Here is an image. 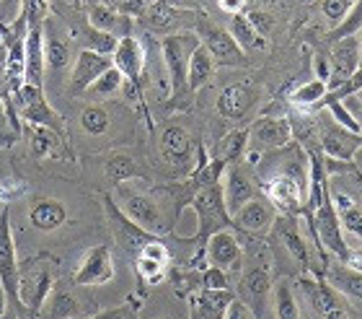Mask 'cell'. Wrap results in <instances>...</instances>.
<instances>
[{"label":"cell","instance_id":"40","mask_svg":"<svg viewBox=\"0 0 362 319\" xmlns=\"http://www.w3.org/2000/svg\"><path fill=\"white\" fill-rule=\"evenodd\" d=\"M81 125H83L88 135H104L106 130H109V112L98 104L86 106L83 112H81Z\"/></svg>","mask_w":362,"mask_h":319},{"label":"cell","instance_id":"27","mask_svg":"<svg viewBox=\"0 0 362 319\" xmlns=\"http://www.w3.org/2000/svg\"><path fill=\"white\" fill-rule=\"evenodd\" d=\"M254 104V91L249 84H230L218 96V114L223 120H243Z\"/></svg>","mask_w":362,"mask_h":319},{"label":"cell","instance_id":"42","mask_svg":"<svg viewBox=\"0 0 362 319\" xmlns=\"http://www.w3.org/2000/svg\"><path fill=\"white\" fill-rule=\"evenodd\" d=\"M360 29H362V0H355V6H352V11L347 13V18H344L339 26H334L329 37H332V42H339V39L355 37Z\"/></svg>","mask_w":362,"mask_h":319},{"label":"cell","instance_id":"20","mask_svg":"<svg viewBox=\"0 0 362 319\" xmlns=\"http://www.w3.org/2000/svg\"><path fill=\"white\" fill-rule=\"evenodd\" d=\"M230 218H233L235 228H241V231H246V234L262 236L272 228V223H274V218H277V213H274V206H272L269 200L254 198L243 208H238Z\"/></svg>","mask_w":362,"mask_h":319},{"label":"cell","instance_id":"58","mask_svg":"<svg viewBox=\"0 0 362 319\" xmlns=\"http://www.w3.org/2000/svg\"><path fill=\"white\" fill-rule=\"evenodd\" d=\"M360 68H362V42H360Z\"/></svg>","mask_w":362,"mask_h":319},{"label":"cell","instance_id":"7","mask_svg":"<svg viewBox=\"0 0 362 319\" xmlns=\"http://www.w3.org/2000/svg\"><path fill=\"white\" fill-rule=\"evenodd\" d=\"M16 114L26 120L29 125H37V128H49L52 133H57L60 138L68 140V128H65V120L62 114H57L52 109V104L47 101L45 89L42 86H29L23 84L13 96Z\"/></svg>","mask_w":362,"mask_h":319},{"label":"cell","instance_id":"38","mask_svg":"<svg viewBox=\"0 0 362 319\" xmlns=\"http://www.w3.org/2000/svg\"><path fill=\"white\" fill-rule=\"evenodd\" d=\"M135 273L140 278V283H145V286H158L166 278L168 265L160 262V259L148 257V254H135Z\"/></svg>","mask_w":362,"mask_h":319},{"label":"cell","instance_id":"49","mask_svg":"<svg viewBox=\"0 0 362 319\" xmlns=\"http://www.w3.org/2000/svg\"><path fill=\"white\" fill-rule=\"evenodd\" d=\"M220 319H254V314L249 312V306L243 304L241 298H233Z\"/></svg>","mask_w":362,"mask_h":319},{"label":"cell","instance_id":"9","mask_svg":"<svg viewBox=\"0 0 362 319\" xmlns=\"http://www.w3.org/2000/svg\"><path fill=\"white\" fill-rule=\"evenodd\" d=\"M114 68L124 76V91L132 101L145 106L143 101V68H145V50L140 45V39L127 34L117 42L112 52Z\"/></svg>","mask_w":362,"mask_h":319},{"label":"cell","instance_id":"26","mask_svg":"<svg viewBox=\"0 0 362 319\" xmlns=\"http://www.w3.org/2000/svg\"><path fill=\"white\" fill-rule=\"evenodd\" d=\"M65 220H68V208L57 198H39L29 208V223L42 234L57 231L60 226H65Z\"/></svg>","mask_w":362,"mask_h":319},{"label":"cell","instance_id":"33","mask_svg":"<svg viewBox=\"0 0 362 319\" xmlns=\"http://www.w3.org/2000/svg\"><path fill=\"white\" fill-rule=\"evenodd\" d=\"M70 39L54 34L49 21L45 23V60L49 70H62L70 65Z\"/></svg>","mask_w":362,"mask_h":319},{"label":"cell","instance_id":"23","mask_svg":"<svg viewBox=\"0 0 362 319\" xmlns=\"http://www.w3.org/2000/svg\"><path fill=\"white\" fill-rule=\"evenodd\" d=\"M249 138H254L262 148L279 151V148H287L293 143V128L285 117H262L249 130Z\"/></svg>","mask_w":362,"mask_h":319},{"label":"cell","instance_id":"39","mask_svg":"<svg viewBox=\"0 0 362 319\" xmlns=\"http://www.w3.org/2000/svg\"><path fill=\"white\" fill-rule=\"evenodd\" d=\"M326 91H329L326 81L316 78V81H308V84L298 86V89L290 94V104H295V106H316L318 101L326 96Z\"/></svg>","mask_w":362,"mask_h":319},{"label":"cell","instance_id":"6","mask_svg":"<svg viewBox=\"0 0 362 319\" xmlns=\"http://www.w3.org/2000/svg\"><path fill=\"white\" fill-rule=\"evenodd\" d=\"M272 296V275H269V252L264 247H259V252L254 254L251 265L246 267L241 283H238V296L243 304L249 306V312L254 314V319L264 317V309L269 306Z\"/></svg>","mask_w":362,"mask_h":319},{"label":"cell","instance_id":"41","mask_svg":"<svg viewBox=\"0 0 362 319\" xmlns=\"http://www.w3.org/2000/svg\"><path fill=\"white\" fill-rule=\"evenodd\" d=\"M326 106V112L332 114V120L337 122V125H341L344 130H349V133H355V135H362V122L360 117H355V114L349 112V106L344 104V101H329Z\"/></svg>","mask_w":362,"mask_h":319},{"label":"cell","instance_id":"36","mask_svg":"<svg viewBox=\"0 0 362 319\" xmlns=\"http://www.w3.org/2000/svg\"><path fill=\"white\" fill-rule=\"evenodd\" d=\"M246 145H249V130H233V133H228V135L220 138L218 159L226 161L228 167H230V164H238L241 156L246 153Z\"/></svg>","mask_w":362,"mask_h":319},{"label":"cell","instance_id":"48","mask_svg":"<svg viewBox=\"0 0 362 319\" xmlns=\"http://www.w3.org/2000/svg\"><path fill=\"white\" fill-rule=\"evenodd\" d=\"M199 289H228V273L215 265H207L199 275Z\"/></svg>","mask_w":362,"mask_h":319},{"label":"cell","instance_id":"19","mask_svg":"<svg viewBox=\"0 0 362 319\" xmlns=\"http://www.w3.org/2000/svg\"><path fill=\"white\" fill-rule=\"evenodd\" d=\"M360 70V39L355 37H347V39H339V42H334V50H332V70H329V78L332 81H326L329 89H337L341 81H347L352 78Z\"/></svg>","mask_w":362,"mask_h":319},{"label":"cell","instance_id":"5","mask_svg":"<svg viewBox=\"0 0 362 319\" xmlns=\"http://www.w3.org/2000/svg\"><path fill=\"white\" fill-rule=\"evenodd\" d=\"M117 198L119 203L117 206L122 208V213L127 216L135 226H140L143 231L153 236H163L171 231V226L163 218V211H160V203L148 192H140L135 187H129L127 182L117 184Z\"/></svg>","mask_w":362,"mask_h":319},{"label":"cell","instance_id":"56","mask_svg":"<svg viewBox=\"0 0 362 319\" xmlns=\"http://www.w3.org/2000/svg\"><path fill=\"white\" fill-rule=\"evenodd\" d=\"M145 3H168V6H179L181 0H145Z\"/></svg>","mask_w":362,"mask_h":319},{"label":"cell","instance_id":"18","mask_svg":"<svg viewBox=\"0 0 362 319\" xmlns=\"http://www.w3.org/2000/svg\"><path fill=\"white\" fill-rule=\"evenodd\" d=\"M321 148L324 156L332 161H349L355 159L357 151L362 148V135H355L344 130L341 125H337L334 120H329L321 130Z\"/></svg>","mask_w":362,"mask_h":319},{"label":"cell","instance_id":"1","mask_svg":"<svg viewBox=\"0 0 362 319\" xmlns=\"http://www.w3.org/2000/svg\"><path fill=\"white\" fill-rule=\"evenodd\" d=\"M60 262L52 254H34L18 262V301L29 314H37L54 291Z\"/></svg>","mask_w":362,"mask_h":319},{"label":"cell","instance_id":"16","mask_svg":"<svg viewBox=\"0 0 362 319\" xmlns=\"http://www.w3.org/2000/svg\"><path fill=\"white\" fill-rule=\"evenodd\" d=\"M114 60L112 55H101L96 50H81L73 62V73H70V96H81L83 91H88L93 81L98 76H104L106 70L112 68Z\"/></svg>","mask_w":362,"mask_h":319},{"label":"cell","instance_id":"51","mask_svg":"<svg viewBox=\"0 0 362 319\" xmlns=\"http://www.w3.org/2000/svg\"><path fill=\"white\" fill-rule=\"evenodd\" d=\"M347 172H349V177L355 179V187H357L355 192H347V195H352V198H355L357 203H360V206H362V172H360V169H357V167H349Z\"/></svg>","mask_w":362,"mask_h":319},{"label":"cell","instance_id":"35","mask_svg":"<svg viewBox=\"0 0 362 319\" xmlns=\"http://www.w3.org/2000/svg\"><path fill=\"white\" fill-rule=\"evenodd\" d=\"M272 306L277 319H300V306L290 281H279L277 286H272Z\"/></svg>","mask_w":362,"mask_h":319},{"label":"cell","instance_id":"52","mask_svg":"<svg viewBox=\"0 0 362 319\" xmlns=\"http://www.w3.org/2000/svg\"><path fill=\"white\" fill-rule=\"evenodd\" d=\"M0 135L13 138V128H11V122H8V114H6V106H3V101H0Z\"/></svg>","mask_w":362,"mask_h":319},{"label":"cell","instance_id":"32","mask_svg":"<svg viewBox=\"0 0 362 319\" xmlns=\"http://www.w3.org/2000/svg\"><path fill=\"white\" fill-rule=\"evenodd\" d=\"M332 200H334V208H337V216H339L341 228H344L347 234L362 239V206L360 203H357L352 195H347V192H341V190L334 192Z\"/></svg>","mask_w":362,"mask_h":319},{"label":"cell","instance_id":"4","mask_svg":"<svg viewBox=\"0 0 362 319\" xmlns=\"http://www.w3.org/2000/svg\"><path fill=\"white\" fill-rule=\"evenodd\" d=\"M308 218H310V223H313L316 247H318V252H321L324 262H329V252H332L339 262H344L349 254V247H347V242H344V228H341L337 208H334V203H332V192L326 190L321 203L308 211Z\"/></svg>","mask_w":362,"mask_h":319},{"label":"cell","instance_id":"44","mask_svg":"<svg viewBox=\"0 0 362 319\" xmlns=\"http://www.w3.org/2000/svg\"><path fill=\"white\" fill-rule=\"evenodd\" d=\"M21 13L26 16L29 26H45L49 18V0H23Z\"/></svg>","mask_w":362,"mask_h":319},{"label":"cell","instance_id":"14","mask_svg":"<svg viewBox=\"0 0 362 319\" xmlns=\"http://www.w3.org/2000/svg\"><path fill=\"white\" fill-rule=\"evenodd\" d=\"M140 21L151 31H158V34L168 37V34H179V29L187 31V26L197 23V13L187 11V8L168 6V3H148Z\"/></svg>","mask_w":362,"mask_h":319},{"label":"cell","instance_id":"54","mask_svg":"<svg viewBox=\"0 0 362 319\" xmlns=\"http://www.w3.org/2000/svg\"><path fill=\"white\" fill-rule=\"evenodd\" d=\"M324 319H349V317H347V312H344V306L337 304L334 309H329V312L324 314Z\"/></svg>","mask_w":362,"mask_h":319},{"label":"cell","instance_id":"17","mask_svg":"<svg viewBox=\"0 0 362 319\" xmlns=\"http://www.w3.org/2000/svg\"><path fill=\"white\" fill-rule=\"evenodd\" d=\"M223 198H226V208L230 216H233L238 208L246 206L249 200L259 198V190H257V184H254V179H251L249 172L243 167H238V164L226 167V174H223Z\"/></svg>","mask_w":362,"mask_h":319},{"label":"cell","instance_id":"13","mask_svg":"<svg viewBox=\"0 0 362 319\" xmlns=\"http://www.w3.org/2000/svg\"><path fill=\"white\" fill-rule=\"evenodd\" d=\"M114 278V254L109 244H96L86 252L76 267L73 283L86 289V286H104Z\"/></svg>","mask_w":362,"mask_h":319},{"label":"cell","instance_id":"8","mask_svg":"<svg viewBox=\"0 0 362 319\" xmlns=\"http://www.w3.org/2000/svg\"><path fill=\"white\" fill-rule=\"evenodd\" d=\"M0 286L6 291L8 306L16 319L26 312L18 301V254H16L13 231H11V211H0Z\"/></svg>","mask_w":362,"mask_h":319},{"label":"cell","instance_id":"31","mask_svg":"<svg viewBox=\"0 0 362 319\" xmlns=\"http://www.w3.org/2000/svg\"><path fill=\"white\" fill-rule=\"evenodd\" d=\"M212 76H215V60H212V55L207 52V47L199 42L197 50L192 52L189 57V73H187V84H189V91L197 94L199 89L210 84Z\"/></svg>","mask_w":362,"mask_h":319},{"label":"cell","instance_id":"11","mask_svg":"<svg viewBox=\"0 0 362 319\" xmlns=\"http://www.w3.org/2000/svg\"><path fill=\"white\" fill-rule=\"evenodd\" d=\"M194 34L207 47V52L212 55L215 65H226V68H241V65H246V57H243L246 52L235 45V39L228 34V29H220V26L204 21V18H197Z\"/></svg>","mask_w":362,"mask_h":319},{"label":"cell","instance_id":"24","mask_svg":"<svg viewBox=\"0 0 362 319\" xmlns=\"http://www.w3.org/2000/svg\"><path fill=\"white\" fill-rule=\"evenodd\" d=\"M45 26H29V31H26V73H23V84L45 89Z\"/></svg>","mask_w":362,"mask_h":319},{"label":"cell","instance_id":"37","mask_svg":"<svg viewBox=\"0 0 362 319\" xmlns=\"http://www.w3.org/2000/svg\"><path fill=\"white\" fill-rule=\"evenodd\" d=\"M106 177H109L114 184H124V182H129V179L143 177V172L137 169V164L129 159V156H124V153H114L112 159L106 161Z\"/></svg>","mask_w":362,"mask_h":319},{"label":"cell","instance_id":"15","mask_svg":"<svg viewBox=\"0 0 362 319\" xmlns=\"http://www.w3.org/2000/svg\"><path fill=\"white\" fill-rule=\"evenodd\" d=\"M204 257L207 262L226 273H233V270H241L243 267V250L238 236L230 231V228H223V231H215V234L207 239L204 244Z\"/></svg>","mask_w":362,"mask_h":319},{"label":"cell","instance_id":"34","mask_svg":"<svg viewBox=\"0 0 362 319\" xmlns=\"http://www.w3.org/2000/svg\"><path fill=\"white\" fill-rule=\"evenodd\" d=\"M228 34L235 39V45L241 47L243 52H246V50H254V47H264V37H262V31L257 29L254 18L246 16V13H238V16L230 18Z\"/></svg>","mask_w":362,"mask_h":319},{"label":"cell","instance_id":"22","mask_svg":"<svg viewBox=\"0 0 362 319\" xmlns=\"http://www.w3.org/2000/svg\"><path fill=\"white\" fill-rule=\"evenodd\" d=\"M235 298L233 291L228 289H199L189 293V319H218L228 309V304Z\"/></svg>","mask_w":362,"mask_h":319},{"label":"cell","instance_id":"12","mask_svg":"<svg viewBox=\"0 0 362 319\" xmlns=\"http://www.w3.org/2000/svg\"><path fill=\"white\" fill-rule=\"evenodd\" d=\"M104 211H106L109 228H112V234H114V239H117V244H119L127 254H132V257H135L137 252L143 250L151 239H156L153 234H148V231H143L140 226H135V223H132V220L122 213V208L114 203L112 195H104ZM158 239H160V236H158Z\"/></svg>","mask_w":362,"mask_h":319},{"label":"cell","instance_id":"47","mask_svg":"<svg viewBox=\"0 0 362 319\" xmlns=\"http://www.w3.org/2000/svg\"><path fill=\"white\" fill-rule=\"evenodd\" d=\"M352 6H355V0H324V3H321V11H324V16L334 26H339V23L347 18L349 11H352Z\"/></svg>","mask_w":362,"mask_h":319},{"label":"cell","instance_id":"43","mask_svg":"<svg viewBox=\"0 0 362 319\" xmlns=\"http://www.w3.org/2000/svg\"><path fill=\"white\" fill-rule=\"evenodd\" d=\"M122 86H124V76H122L119 70L112 65L104 76H98L96 81H93V86H90L88 91H93L96 96H112V94L119 91Z\"/></svg>","mask_w":362,"mask_h":319},{"label":"cell","instance_id":"55","mask_svg":"<svg viewBox=\"0 0 362 319\" xmlns=\"http://www.w3.org/2000/svg\"><path fill=\"white\" fill-rule=\"evenodd\" d=\"M8 314V296L6 291H3V286H0V319H6Z\"/></svg>","mask_w":362,"mask_h":319},{"label":"cell","instance_id":"2","mask_svg":"<svg viewBox=\"0 0 362 319\" xmlns=\"http://www.w3.org/2000/svg\"><path fill=\"white\" fill-rule=\"evenodd\" d=\"M199 45V37L192 31H179V34H168L160 42V52H163V65H166L168 73V89H171V101L181 104V101L192 96L187 84V73H189V57Z\"/></svg>","mask_w":362,"mask_h":319},{"label":"cell","instance_id":"57","mask_svg":"<svg viewBox=\"0 0 362 319\" xmlns=\"http://www.w3.org/2000/svg\"><path fill=\"white\" fill-rule=\"evenodd\" d=\"M13 143V138H3L0 135V148H6V145H11Z\"/></svg>","mask_w":362,"mask_h":319},{"label":"cell","instance_id":"28","mask_svg":"<svg viewBox=\"0 0 362 319\" xmlns=\"http://www.w3.org/2000/svg\"><path fill=\"white\" fill-rule=\"evenodd\" d=\"M29 148H31V156L39 161L45 159H70L73 153L68 148V140L60 138L57 133H52L49 128H37V125H31V140H29Z\"/></svg>","mask_w":362,"mask_h":319},{"label":"cell","instance_id":"30","mask_svg":"<svg viewBox=\"0 0 362 319\" xmlns=\"http://www.w3.org/2000/svg\"><path fill=\"white\" fill-rule=\"evenodd\" d=\"M160 151L171 164H187L192 161V135L187 130L174 125V128H166L163 135H160Z\"/></svg>","mask_w":362,"mask_h":319},{"label":"cell","instance_id":"59","mask_svg":"<svg viewBox=\"0 0 362 319\" xmlns=\"http://www.w3.org/2000/svg\"><path fill=\"white\" fill-rule=\"evenodd\" d=\"M357 169H360V172H362V161H360V167H357Z\"/></svg>","mask_w":362,"mask_h":319},{"label":"cell","instance_id":"29","mask_svg":"<svg viewBox=\"0 0 362 319\" xmlns=\"http://www.w3.org/2000/svg\"><path fill=\"white\" fill-rule=\"evenodd\" d=\"M326 283L344 296L362 301V273L355 267L344 265V262H332L326 267Z\"/></svg>","mask_w":362,"mask_h":319},{"label":"cell","instance_id":"60","mask_svg":"<svg viewBox=\"0 0 362 319\" xmlns=\"http://www.w3.org/2000/svg\"><path fill=\"white\" fill-rule=\"evenodd\" d=\"M218 319H220V317H218Z\"/></svg>","mask_w":362,"mask_h":319},{"label":"cell","instance_id":"50","mask_svg":"<svg viewBox=\"0 0 362 319\" xmlns=\"http://www.w3.org/2000/svg\"><path fill=\"white\" fill-rule=\"evenodd\" d=\"M220 11H226L228 16H238L243 13V8H246V0H218Z\"/></svg>","mask_w":362,"mask_h":319},{"label":"cell","instance_id":"53","mask_svg":"<svg viewBox=\"0 0 362 319\" xmlns=\"http://www.w3.org/2000/svg\"><path fill=\"white\" fill-rule=\"evenodd\" d=\"M344 265L355 267V270H360V273H362V250H349L347 259H344Z\"/></svg>","mask_w":362,"mask_h":319},{"label":"cell","instance_id":"45","mask_svg":"<svg viewBox=\"0 0 362 319\" xmlns=\"http://www.w3.org/2000/svg\"><path fill=\"white\" fill-rule=\"evenodd\" d=\"M140 306H137L135 298H127L124 304L114 306V309H106V312H93L83 319H140Z\"/></svg>","mask_w":362,"mask_h":319},{"label":"cell","instance_id":"46","mask_svg":"<svg viewBox=\"0 0 362 319\" xmlns=\"http://www.w3.org/2000/svg\"><path fill=\"white\" fill-rule=\"evenodd\" d=\"M90 3H101V6L112 8L117 13L127 16V18H140L145 11V0H90Z\"/></svg>","mask_w":362,"mask_h":319},{"label":"cell","instance_id":"21","mask_svg":"<svg viewBox=\"0 0 362 319\" xmlns=\"http://www.w3.org/2000/svg\"><path fill=\"white\" fill-rule=\"evenodd\" d=\"M272 234H274V239L285 247L287 254H290L298 265L310 267L308 244H305V239H303L300 223H298V218H295V216H282V213H279L277 218H274V223H272Z\"/></svg>","mask_w":362,"mask_h":319},{"label":"cell","instance_id":"3","mask_svg":"<svg viewBox=\"0 0 362 319\" xmlns=\"http://www.w3.org/2000/svg\"><path fill=\"white\" fill-rule=\"evenodd\" d=\"M189 206L194 208L197 213V234L194 242L199 244V250H204V244L215 231H223V228H230L233 220H230V213L226 208V198H223V179L218 184H210V187H199V190L192 195Z\"/></svg>","mask_w":362,"mask_h":319},{"label":"cell","instance_id":"25","mask_svg":"<svg viewBox=\"0 0 362 319\" xmlns=\"http://www.w3.org/2000/svg\"><path fill=\"white\" fill-rule=\"evenodd\" d=\"M86 6H88L86 21H88L96 31L112 34V37H117V39L132 34V18L117 13V11H112V8L101 6V3H90V0H86Z\"/></svg>","mask_w":362,"mask_h":319},{"label":"cell","instance_id":"10","mask_svg":"<svg viewBox=\"0 0 362 319\" xmlns=\"http://www.w3.org/2000/svg\"><path fill=\"white\" fill-rule=\"evenodd\" d=\"M264 192L282 216H298L308 206V179L300 174L264 177Z\"/></svg>","mask_w":362,"mask_h":319}]
</instances>
